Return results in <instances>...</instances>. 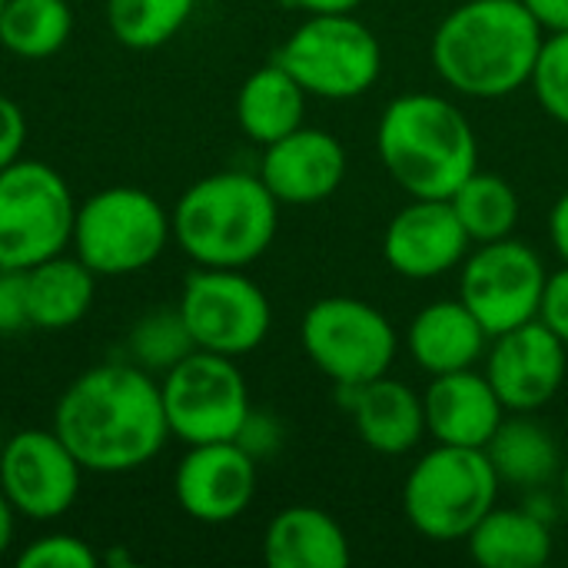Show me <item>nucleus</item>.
<instances>
[{"label":"nucleus","mask_w":568,"mask_h":568,"mask_svg":"<svg viewBox=\"0 0 568 568\" xmlns=\"http://www.w3.org/2000/svg\"><path fill=\"white\" fill-rule=\"evenodd\" d=\"M53 429L83 473L100 476L153 463L170 439L160 383L136 363H100L80 373L53 409Z\"/></svg>","instance_id":"1"},{"label":"nucleus","mask_w":568,"mask_h":568,"mask_svg":"<svg viewBox=\"0 0 568 568\" xmlns=\"http://www.w3.org/2000/svg\"><path fill=\"white\" fill-rule=\"evenodd\" d=\"M546 30L523 0H463L433 33V67L473 100H503L529 83Z\"/></svg>","instance_id":"2"},{"label":"nucleus","mask_w":568,"mask_h":568,"mask_svg":"<svg viewBox=\"0 0 568 568\" xmlns=\"http://www.w3.org/2000/svg\"><path fill=\"white\" fill-rule=\"evenodd\" d=\"M386 173L419 200H449L479 170V140L463 110L439 93L396 97L376 130Z\"/></svg>","instance_id":"3"},{"label":"nucleus","mask_w":568,"mask_h":568,"mask_svg":"<svg viewBox=\"0 0 568 568\" xmlns=\"http://www.w3.org/2000/svg\"><path fill=\"white\" fill-rule=\"evenodd\" d=\"M173 240L196 266L246 270L276 240L280 200L260 173L223 170L196 180L170 213Z\"/></svg>","instance_id":"4"},{"label":"nucleus","mask_w":568,"mask_h":568,"mask_svg":"<svg viewBox=\"0 0 568 568\" xmlns=\"http://www.w3.org/2000/svg\"><path fill=\"white\" fill-rule=\"evenodd\" d=\"M499 489L503 483L486 449L436 443L406 476L403 513L419 536L433 542H459L496 509Z\"/></svg>","instance_id":"5"},{"label":"nucleus","mask_w":568,"mask_h":568,"mask_svg":"<svg viewBox=\"0 0 568 568\" xmlns=\"http://www.w3.org/2000/svg\"><path fill=\"white\" fill-rule=\"evenodd\" d=\"M170 236V213L153 193L140 186H106L77 206L70 250L97 276H126L156 263Z\"/></svg>","instance_id":"6"},{"label":"nucleus","mask_w":568,"mask_h":568,"mask_svg":"<svg viewBox=\"0 0 568 568\" xmlns=\"http://www.w3.org/2000/svg\"><path fill=\"white\" fill-rule=\"evenodd\" d=\"M77 200L67 180L43 160H17L0 170V270H30L70 250Z\"/></svg>","instance_id":"7"},{"label":"nucleus","mask_w":568,"mask_h":568,"mask_svg":"<svg viewBox=\"0 0 568 568\" xmlns=\"http://www.w3.org/2000/svg\"><path fill=\"white\" fill-rule=\"evenodd\" d=\"M276 63L320 100H353L383 73L379 37L356 13H313L276 50Z\"/></svg>","instance_id":"8"},{"label":"nucleus","mask_w":568,"mask_h":568,"mask_svg":"<svg viewBox=\"0 0 568 568\" xmlns=\"http://www.w3.org/2000/svg\"><path fill=\"white\" fill-rule=\"evenodd\" d=\"M300 343L310 363L336 386H359L386 376L399 349L393 323L356 296L316 300L303 316Z\"/></svg>","instance_id":"9"},{"label":"nucleus","mask_w":568,"mask_h":568,"mask_svg":"<svg viewBox=\"0 0 568 568\" xmlns=\"http://www.w3.org/2000/svg\"><path fill=\"white\" fill-rule=\"evenodd\" d=\"M170 436L186 446L236 439L250 406V389L233 356L193 349L160 383Z\"/></svg>","instance_id":"10"},{"label":"nucleus","mask_w":568,"mask_h":568,"mask_svg":"<svg viewBox=\"0 0 568 568\" xmlns=\"http://www.w3.org/2000/svg\"><path fill=\"white\" fill-rule=\"evenodd\" d=\"M196 349L220 356L253 353L273 326V306L266 293L243 276V270L196 266L176 303Z\"/></svg>","instance_id":"11"},{"label":"nucleus","mask_w":568,"mask_h":568,"mask_svg":"<svg viewBox=\"0 0 568 568\" xmlns=\"http://www.w3.org/2000/svg\"><path fill=\"white\" fill-rule=\"evenodd\" d=\"M546 280L549 273L542 256L529 243L506 236L496 243H479V250L463 260L459 300L473 310L493 339L539 320Z\"/></svg>","instance_id":"12"},{"label":"nucleus","mask_w":568,"mask_h":568,"mask_svg":"<svg viewBox=\"0 0 568 568\" xmlns=\"http://www.w3.org/2000/svg\"><path fill=\"white\" fill-rule=\"evenodd\" d=\"M83 466L57 436V429H20L7 436L0 453V489L17 516L53 523L80 496Z\"/></svg>","instance_id":"13"},{"label":"nucleus","mask_w":568,"mask_h":568,"mask_svg":"<svg viewBox=\"0 0 568 568\" xmlns=\"http://www.w3.org/2000/svg\"><path fill=\"white\" fill-rule=\"evenodd\" d=\"M568 373V346L539 320L489 339L486 379L506 413H536L556 399Z\"/></svg>","instance_id":"14"},{"label":"nucleus","mask_w":568,"mask_h":568,"mask_svg":"<svg viewBox=\"0 0 568 568\" xmlns=\"http://www.w3.org/2000/svg\"><path fill=\"white\" fill-rule=\"evenodd\" d=\"M180 509L206 526L240 519L256 496V459L236 443H200L180 459L173 476Z\"/></svg>","instance_id":"15"},{"label":"nucleus","mask_w":568,"mask_h":568,"mask_svg":"<svg viewBox=\"0 0 568 568\" xmlns=\"http://www.w3.org/2000/svg\"><path fill=\"white\" fill-rule=\"evenodd\" d=\"M469 233L449 200L413 196L383 233V256L406 280H436L469 256Z\"/></svg>","instance_id":"16"},{"label":"nucleus","mask_w":568,"mask_h":568,"mask_svg":"<svg viewBox=\"0 0 568 568\" xmlns=\"http://www.w3.org/2000/svg\"><path fill=\"white\" fill-rule=\"evenodd\" d=\"M260 180L280 206H316L346 180L343 143L316 126H300L263 150Z\"/></svg>","instance_id":"17"},{"label":"nucleus","mask_w":568,"mask_h":568,"mask_svg":"<svg viewBox=\"0 0 568 568\" xmlns=\"http://www.w3.org/2000/svg\"><path fill=\"white\" fill-rule=\"evenodd\" d=\"M426 433L446 446H469L486 449L496 429L506 419V406L496 396L486 373L459 369L446 376H433L426 396Z\"/></svg>","instance_id":"18"},{"label":"nucleus","mask_w":568,"mask_h":568,"mask_svg":"<svg viewBox=\"0 0 568 568\" xmlns=\"http://www.w3.org/2000/svg\"><path fill=\"white\" fill-rule=\"evenodd\" d=\"M339 403L353 416L359 439L379 456H403L419 446L426 436V409L423 396H416L406 383L379 376L359 386H336Z\"/></svg>","instance_id":"19"},{"label":"nucleus","mask_w":568,"mask_h":568,"mask_svg":"<svg viewBox=\"0 0 568 568\" xmlns=\"http://www.w3.org/2000/svg\"><path fill=\"white\" fill-rule=\"evenodd\" d=\"M489 333L463 300H436L409 323V356L429 376L473 369L486 359Z\"/></svg>","instance_id":"20"},{"label":"nucleus","mask_w":568,"mask_h":568,"mask_svg":"<svg viewBox=\"0 0 568 568\" xmlns=\"http://www.w3.org/2000/svg\"><path fill=\"white\" fill-rule=\"evenodd\" d=\"M263 559L270 568H346L353 549L343 526L326 509L290 506L270 519Z\"/></svg>","instance_id":"21"},{"label":"nucleus","mask_w":568,"mask_h":568,"mask_svg":"<svg viewBox=\"0 0 568 568\" xmlns=\"http://www.w3.org/2000/svg\"><path fill=\"white\" fill-rule=\"evenodd\" d=\"M97 296V273L73 253L50 256L30 270H23V303L27 323L33 329H70L77 326Z\"/></svg>","instance_id":"22"},{"label":"nucleus","mask_w":568,"mask_h":568,"mask_svg":"<svg viewBox=\"0 0 568 568\" xmlns=\"http://www.w3.org/2000/svg\"><path fill=\"white\" fill-rule=\"evenodd\" d=\"M306 97L310 93L293 80V73L273 60L243 80L236 93V123L253 143L270 146L303 126Z\"/></svg>","instance_id":"23"},{"label":"nucleus","mask_w":568,"mask_h":568,"mask_svg":"<svg viewBox=\"0 0 568 568\" xmlns=\"http://www.w3.org/2000/svg\"><path fill=\"white\" fill-rule=\"evenodd\" d=\"M473 562L483 568H539L552 559V529L532 509H493L466 536Z\"/></svg>","instance_id":"24"},{"label":"nucleus","mask_w":568,"mask_h":568,"mask_svg":"<svg viewBox=\"0 0 568 568\" xmlns=\"http://www.w3.org/2000/svg\"><path fill=\"white\" fill-rule=\"evenodd\" d=\"M486 456L503 486L542 489L559 473V446L542 423L529 419V413L503 419V426L486 446Z\"/></svg>","instance_id":"25"},{"label":"nucleus","mask_w":568,"mask_h":568,"mask_svg":"<svg viewBox=\"0 0 568 568\" xmlns=\"http://www.w3.org/2000/svg\"><path fill=\"white\" fill-rule=\"evenodd\" d=\"M459 223L466 226L473 243H496L516 233L519 223V193L509 180L496 173L476 170L453 196H449Z\"/></svg>","instance_id":"26"},{"label":"nucleus","mask_w":568,"mask_h":568,"mask_svg":"<svg viewBox=\"0 0 568 568\" xmlns=\"http://www.w3.org/2000/svg\"><path fill=\"white\" fill-rule=\"evenodd\" d=\"M73 30L67 0H7L0 13V43L23 60L53 57Z\"/></svg>","instance_id":"27"},{"label":"nucleus","mask_w":568,"mask_h":568,"mask_svg":"<svg viewBox=\"0 0 568 568\" xmlns=\"http://www.w3.org/2000/svg\"><path fill=\"white\" fill-rule=\"evenodd\" d=\"M196 0H106L110 33L130 50L170 43L193 17Z\"/></svg>","instance_id":"28"},{"label":"nucleus","mask_w":568,"mask_h":568,"mask_svg":"<svg viewBox=\"0 0 568 568\" xmlns=\"http://www.w3.org/2000/svg\"><path fill=\"white\" fill-rule=\"evenodd\" d=\"M196 349L180 310H160V313H146L133 333H130V353L133 363L143 366L146 373L160 369H173L183 356H190Z\"/></svg>","instance_id":"29"},{"label":"nucleus","mask_w":568,"mask_h":568,"mask_svg":"<svg viewBox=\"0 0 568 568\" xmlns=\"http://www.w3.org/2000/svg\"><path fill=\"white\" fill-rule=\"evenodd\" d=\"M529 87L539 100V106L556 120L568 126V30L549 33L539 47Z\"/></svg>","instance_id":"30"},{"label":"nucleus","mask_w":568,"mask_h":568,"mask_svg":"<svg viewBox=\"0 0 568 568\" xmlns=\"http://www.w3.org/2000/svg\"><path fill=\"white\" fill-rule=\"evenodd\" d=\"M97 562L100 556L90 549V542L67 532L40 536L17 556L20 568H97Z\"/></svg>","instance_id":"31"},{"label":"nucleus","mask_w":568,"mask_h":568,"mask_svg":"<svg viewBox=\"0 0 568 568\" xmlns=\"http://www.w3.org/2000/svg\"><path fill=\"white\" fill-rule=\"evenodd\" d=\"M539 323H546L568 346V266H562L559 273H549L539 303Z\"/></svg>","instance_id":"32"},{"label":"nucleus","mask_w":568,"mask_h":568,"mask_svg":"<svg viewBox=\"0 0 568 568\" xmlns=\"http://www.w3.org/2000/svg\"><path fill=\"white\" fill-rule=\"evenodd\" d=\"M27 323V303H23V273L0 270V336H10Z\"/></svg>","instance_id":"33"},{"label":"nucleus","mask_w":568,"mask_h":568,"mask_svg":"<svg viewBox=\"0 0 568 568\" xmlns=\"http://www.w3.org/2000/svg\"><path fill=\"white\" fill-rule=\"evenodd\" d=\"M23 143H27V116L10 97H0V170L20 160Z\"/></svg>","instance_id":"34"},{"label":"nucleus","mask_w":568,"mask_h":568,"mask_svg":"<svg viewBox=\"0 0 568 568\" xmlns=\"http://www.w3.org/2000/svg\"><path fill=\"white\" fill-rule=\"evenodd\" d=\"M236 443L260 463V456H270L280 446V426L270 416L250 413L246 423H243V429H240V436H236Z\"/></svg>","instance_id":"35"},{"label":"nucleus","mask_w":568,"mask_h":568,"mask_svg":"<svg viewBox=\"0 0 568 568\" xmlns=\"http://www.w3.org/2000/svg\"><path fill=\"white\" fill-rule=\"evenodd\" d=\"M523 7L532 13V20L546 33H562V30H568V0H523Z\"/></svg>","instance_id":"36"},{"label":"nucleus","mask_w":568,"mask_h":568,"mask_svg":"<svg viewBox=\"0 0 568 568\" xmlns=\"http://www.w3.org/2000/svg\"><path fill=\"white\" fill-rule=\"evenodd\" d=\"M549 240H552V250L559 253V260L568 266V190L556 200V206L549 213Z\"/></svg>","instance_id":"37"},{"label":"nucleus","mask_w":568,"mask_h":568,"mask_svg":"<svg viewBox=\"0 0 568 568\" xmlns=\"http://www.w3.org/2000/svg\"><path fill=\"white\" fill-rule=\"evenodd\" d=\"M286 3L313 17V13H356L363 0H286Z\"/></svg>","instance_id":"38"},{"label":"nucleus","mask_w":568,"mask_h":568,"mask_svg":"<svg viewBox=\"0 0 568 568\" xmlns=\"http://www.w3.org/2000/svg\"><path fill=\"white\" fill-rule=\"evenodd\" d=\"M13 536H17V509H13V503L3 496V489H0V559L10 552Z\"/></svg>","instance_id":"39"},{"label":"nucleus","mask_w":568,"mask_h":568,"mask_svg":"<svg viewBox=\"0 0 568 568\" xmlns=\"http://www.w3.org/2000/svg\"><path fill=\"white\" fill-rule=\"evenodd\" d=\"M562 493H566V499H568V466H566V473H562Z\"/></svg>","instance_id":"40"},{"label":"nucleus","mask_w":568,"mask_h":568,"mask_svg":"<svg viewBox=\"0 0 568 568\" xmlns=\"http://www.w3.org/2000/svg\"><path fill=\"white\" fill-rule=\"evenodd\" d=\"M3 443H7V436H3V429H0V453H3Z\"/></svg>","instance_id":"41"},{"label":"nucleus","mask_w":568,"mask_h":568,"mask_svg":"<svg viewBox=\"0 0 568 568\" xmlns=\"http://www.w3.org/2000/svg\"><path fill=\"white\" fill-rule=\"evenodd\" d=\"M3 7H7V0H0V13H3Z\"/></svg>","instance_id":"42"}]
</instances>
